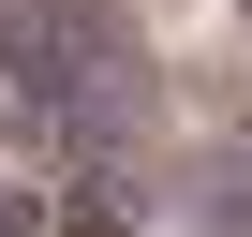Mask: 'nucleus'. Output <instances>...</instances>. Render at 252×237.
Instances as JSON below:
<instances>
[{"instance_id": "f257e3e1", "label": "nucleus", "mask_w": 252, "mask_h": 237, "mask_svg": "<svg viewBox=\"0 0 252 237\" xmlns=\"http://www.w3.org/2000/svg\"><path fill=\"white\" fill-rule=\"evenodd\" d=\"M0 104L60 178V222H134V134H149V59L119 0H0Z\"/></svg>"}, {"instance_id": "f03ea898", "label": "nucleus", "mask_w": 252, "mask_h": 237, "mask_svg": "<svg viewBox=\"0 0 252 237\" xmlns=\"http://www.w3.org/2000/svg\"><path fill=\"white\" fill-rule=\"evenodd\" d=\"M208 237H252V148L208 163Z\"/></svg>"}, {"instance_id": "7ed1b4c3", "label": "nucleus", "mask_w": 252, "mask_h": 237, "mask_svg": "<svg viewBox=\"0 0 252 237\" xmlns=\"http://www.w3.org/2000/svg\"><path fill=\"white\" fill-rule=\"evenodd\" d=\"M0 237H45V193H0Z\"/></svg>"}]
</instances>
